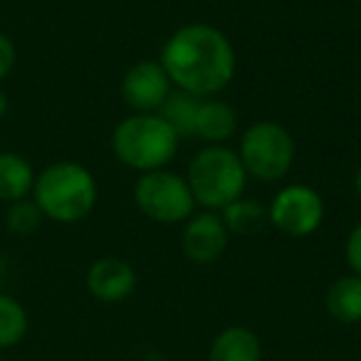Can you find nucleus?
Instances as JSON below:
<instances>
[{
  "label": "nucleus",
  "instance_id": "a211bd4d",
  "mask_svg": "<svg viewBox=\"0 0 361 361\" xmlns=\"http://www.w3.org/2000/svg\"><path fill=\"white\" fill-rule=\"evenodd\" d=\"M42 221H45V216H42V211L37 208V203L32 198L8 203L6 228L13 235H32L42 226Z\"/></svg>",
  "mask_w": 361,
  "mask_h": 361
},
{
  "label": "nucleus",
  "instance_id": "ddd939ff",
  "mask_svg": "<svg viewBox=\"0 0 361 361\" xmlns=\"http://www.w3.org/2000/svg\"><path fill=\"white\" fill-rule=\"evenodd\" d=\"M35 169L18 151H0V201L16 203L32 196Z\"/></svg>",
  "mask_w": 361,
  "mask_h": 361
},
{
  "label": "nucleus",
  "instance_id": "423d86ee",
  "mask_svg": "<svg viewBox=\"0 0 361 361\" xmlns=\"http://www.w3.org/2000/svg\"><path fill=\"white\" fill-rule=\"evenodd\" d=\"M134 201L149 221L161 226L186 223L196 211L188 180L169 169L141 173L134 186Z\"/></svg>",
  "mask_w": 361,
  "mask_h": 361
},
{
  "label": "nucleus",
  "instance_id": "f03ea898",
  "mask_svg": "<svg viewBox=\"0 0 361 361\" xmlns=\"http://www.w3.org/2000/svg\"><path fill=\"white\" fill-rule=\"evenodd\" d=\"M97 180L87 166L77 161H55L35 176L32 201L47 221L72 226L80 223L97 206Z\"/></svg>",
  "mask_w": 361,
  "mask_h": 361
},
{
  "label": "nucleus",
  "instance_id": "412c9836",
  "mask_svg": "<svg viewBox=\"0 0 361 361\" xmlns=\"http://www.w3.org/2000/svg\"><path fill=\"white\" fill-rule=\"evenodd\" d=\"M8 109H11V99H8V94L3 90H0V121L6 119Z\"/></svg>",
  "mask_w": 361,
  "mask_h": 361
},
{
  "label": "nucleus",
  "instance_id": "f257e3e1",
  "mask_svg": "<svg viewBox=\"0 0 361 361\" xmlns=\"http://www.w3.org/2000/svg\"><path fill=\"white\" fill-rule=\"evenodd\" d=\"M161 65L171 85L193 97H216L233 82L238 57L228 35L208 23L178 27L161 47Z\"/></svg>",
  "mask_w": 361,
  "mask_h": 361
},
{
  "label": "nucleus",
  "instance_id": "6ab92c4d",
  "mask_svg": "<svg viewBox=\"0 0 361 361\" xmlns=\"http://www.w3.org/2000/svg\"><path fill=\"white\" fill-rule=\"evenodd\" d=\"M344 257H346V265L351 267V272L361 277V221L351 228L349 238H346Z\"/></svg>",
  "mask_w": 361,
  "mask_h": 361
},
{
  "label": "nucleus",
  "instance_id": "6e6552de",
  "mask_svg": "<svg viewBox=\"0 0 361 361\" xmlns=\"http://www.w3.org/2000/svg\"><path fill=\"white\" fill-rule=\"evenodd\" d=\"M121 99L134 114H156L173 92L169 75L159 60H141L121 77Z\"/></svg>",
  "mask_w": 361,
  "mask_h": 361
},
{
  "label": "nucleus",
  "instance_id": "7ed1b4c3",
  "mask_svg": "<svg viewBox=\"0 0 361 361\" xmlns=\"http://www.w3.org/2000/svg\"><path fill=\"white\" fill-rule=\"evenodd\" d=\"M111 149L126 169L149 173L166 169L173 161L178 134L159 114H131L116 124Z\"/></svg>",
  "mask_w": 361,
  "mask_h": 361
},
{
  "label": "nucleus",
  "instance_id": "9b49d317",
  "mask_svg": "<svg viewBox=\"0 0 361 361\" xmlns=\"http://www.w3.org/2000/svg\"><path fill=\"white\" fill-rule=\"evenodd\" d=\"M208 361H262L260 336L247 326H228L216 334Z\"/></svg>",
  "mask_w": 361,
  "mask_h": 361
},
{
  "label": "nucleus",
  "instance_id": "0eeeda50",
  "mask_svg": "<svg viewBox=\"0 0 361 361\" xmlns=\"http://www.w3.org/2000/svg\"><path fill=\"white\" fill-rule=\"evenodd\" d=\"M324 221V201L312 186L290 183L267 206V223L287 238H310Z\"/></svg>",
  "mask_w": 361,
  "mask_h": 361
},
{
  "label": "nucleus",
  "instance_id": "20e7f679",
  "mask_svg": "<svg viewBox=\"0 0 361 361\" xmlns=\"http://www.w3.org/2000/svg\"><path fill=\"white\" fill-rule=\"evenodd\" d=\"M186 180L196 206H203L206 211H223L228 203L245 193L247 173L238 151L223 144H208L191 159Z\"/></svg>",
  "mask_w": 361,
  "mask_h": 361
},
{
  "label": "nucleus",
  "instance_id": "39448f33",
  "mask_svg": "<svg viewBox=\"0 0 361 361\" xmlns=\"http://www.w3.org/2000/svg\"><path fill=\"white\" fill-rule=\"evenodd\" d=\"M238 156L247 176L275 183L285 178L295 164V139L282 124L260 119L243 131Z\"/></svg>",
  "mask_w": 361,
  "mask_h": 361
},
{
  "label": "nucleus",
  "instance_id": "b1692460",
  "mask_svg": "<svg viewBox=\"0 0 361 361\" xmlns=\"http://www.w3.org/2000/svg\"><path fill=\"white\" fill-rule=\"evenodd\" d=\"M0 361H3V356H0Z\"/></svg>",
  "mask_w": 361,
  "mask_h": 361
},
{
  "label": "nucleus",
  "instance_id": "f3484780",
  "mask_svg": "<svg viewBox=\"0 0 361 361\" xmlns=\"http://www.w3.org/2000/svg\"><path fill=\"white\" fill-rule=\"evenodd\" d=\"M27 312L16 297L0 292V351L18 346L27 334Z\"/></svg>",
  "mask_w": 361,
  "mask_h": 361
},
{
  "label": "nucleus",
  "instance_id": "2eb2a0df",
  "mask_svg": "<svg viewBox=\"0 0 361 361\" xmlns=\"http://www.w3.org/2000/svg\"><path fill=\"white\" fill-rule=\"evenodd\" d=\"M221 213L228 233H235V235H255L267 223V208L257 198L240 196L233 203H228Z\"/></svg>",
  "mask_w": 361,
  "mask_h": 361
},
{
  "label": "nucleus",
  "instance_id": "1a4fd4ad",
  "mask_svg": "<svg viewBox=\"0 0 361 361\" xmlns=\"http://www.w3.org/2000/svg\"><path fill=\"white\" fill-rule=\"evenodd\" d=\"M228 240H231V233L216 211L191 216L180 233V247L188 260L196 265H211V262L221 260Z\"/></svg>",
  "mask_w": 361,
  "mask_h": 361
},
{
  "label": "nucleus",
  "instance_id": "9d476101",
  "mask_svg": "<svg viewBox=\"0 0 361 361\" xmlns=\"http://www.w3.org/2000/svg\"><path fill=\"white\" fill-rule=\"evenodd\" d=\"M85 285L94 300L104 305H119L136 290V272L121 257H99L87 270Z\"/></svg>",
  "mask_w": 361,
  "mask_h": 361
},
{
  "label": "nucleus",
  "instance_id": "4be33fe9",
  "mask_svg": "<svg viewBox=\"0 0 361 361\" xmlns=\"http://www.w3.org/2000/svg\"><path fill=\"white\" fill-rule=\"evenodd\" d=\"M354 193L361 198V166H359V171L354 173Z\"/></svg>",
  "mask_w": 361,
  "mask_h": 361
},
{
  "label": "nucleus",
  "instance_id": "4468645a",
  "mask_svg": "<svg viewBox=\"0 0 361 361\" xmlns=\"http://www.w3.org/2000/svg\"><path fill=\"white\" fill-rule=\"evenodd\" d=\"M324 307L339 324H361V277L351 272L331 282Z\"/></svg>",
  "mask_w": 361,
  "mask_h": 361
},
{
  "label": "nucleus",
  "instance_id": "f8f14e48",
  "mask_svg": "<svg viewBox=\"0 0 361 361\" xmlns=\"http://www.w3.org/2000/svg\"><path fill=\"white\" fill-rule=\"evenodd\" d=\"M235 131H238V111L228 102H221L216 97L201 99L193 136H201L208 144H223Z\"/></svg>",
  "mask_w": 361,
  "mask_h": 361
},
{
  "label": "nucleus",
  "instance_id": "5701e85b",
  "mask_svg": "<svg viewBox=\"0 0 361 361\" xmlns=\"http://www.w3.org/2000/svg\"><path fill=\"white\" fill-rule=\"evenodd\" d=\"M6 272H8V267H6V260H3V255H0V282L6 280Z\"/></svg>",
  "mask_w": 361,
  "mask_h": 361
},
{
  "label": "nucleus",
  "instance_id": "aec40b11",
  "mask_svg": "<svg viewBox=\"0 0 361 361\" xmlns=\"http://www.w3.org/2000/svg\"><path fill=\"white\" fill-rule=\"evenodd\" d=\"M16 62H18V47L13 42L11 35L6 32H0V82L6 80L13 70H16Z\"/></svg>",
  "mask_w": 361,
  "mask_h": 361
},
{
  "label": "nucleus",
  "instance_id": "dca6fc26",
  "mask_svg": "<svg viewBox=\"0 0 361 361\" xmlns=\"http://www.w3.org/2000/svg\"><path fill=\"white\" fill-rule=\"evenodd\" d=\"M198 106H201V97H193V94H188V92L173 90L169 97H166V102L161 104V109L156 111V114H159L180 139V136H193Z\"/></svg>",
  "mask_w": 361,
  "mask_h": 361
}]
</instances>
